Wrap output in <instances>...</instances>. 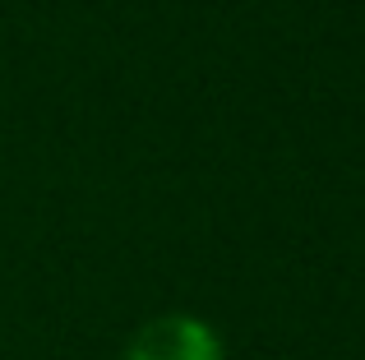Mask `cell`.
Returning <instances> with one entry per match:
<instances>
[{
  "mask_svg": "<svg viewBox=\"0 0 365 360\" xmlns=\"http://www.w3.org/2000/svg\"><path fill=\"white\" fill-rule=\"evenodd\" d=\"M130 360H222V346L199 319H158L134 337Z\"/></svg>",
  "mask_w": 365,
  "mask_h": 360,
  "instance_id": "6da1fadb",
  "label": "cell"
}]
</instances>
